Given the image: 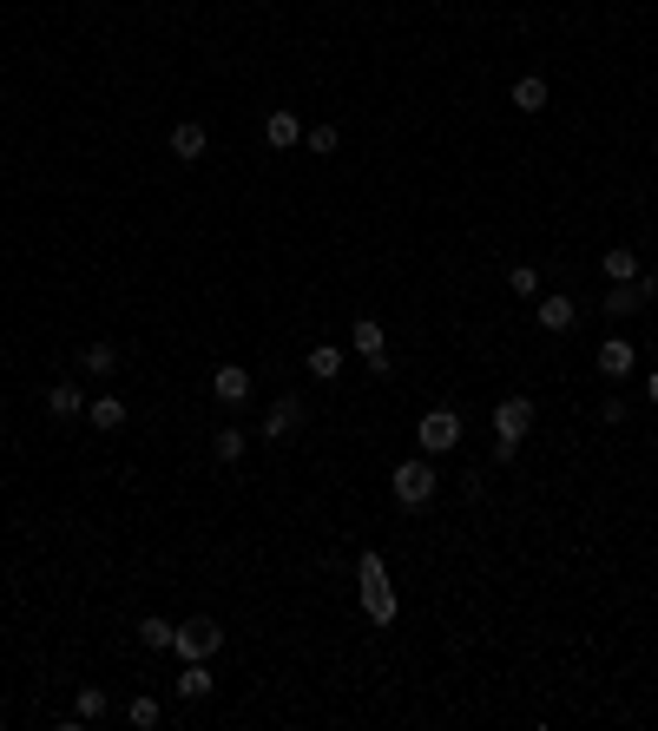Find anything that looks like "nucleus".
Here are the masks:
<instances>
[{
  "mask_svg": "<svg viewBox=\"0 0 658 731\" xmlns=\"http://www.w3.org/2000/svg\"><path fill=\"white\" fill-rule=\"evenodd\" d=\"M356 593H362V613H369L376 626H395L402 600H395V580H389V567H382L376 547H369V554L356 560Z\"/></svg>",
  "mask_w": 658,
  "mask_h": 731,
  "instance_id": "1",
  "label": "nucleus"
},
{
  "mask_svg": "<svg viewBox=\"0 0 658 731\" xmlns=\"http://www.w3.org/2000/svg\"><path fill=\"white\" fill-rule=\"evenodd\" d=\"M389 488H395V501H402V508H428V501H435V488H441L435 455H408V461H395Z\"/></svg>",
  "mask_w": 658,
  "mask_h": 731,
  "instance_id": "2",
  "label": "nucleus"
},
{
  "mask_svg": "<svg viewBox=\"0 0 658 731\" xmlns=\"http://www.w3.org/2000/svg\"><path fill=\"white\" fill-rule=\"evenodd\" d=\"M415 442H422V455H448V448H461V415L455 409H428L422 422H415Z\"/></svg>",
  "mask_w": 658,
  "mask_h": 731,
  "instance_id": "3",
  "label": "nucleus"
},
{
  "mask_svg": "<svg viewBox=\"0 0 658 731\" xmlns=\"http://www.w3.org/2000/svg\"><path fill=\"white\" fill-rule=\"evenodd\" d=\"M172 652H178V659H218V652H224V626L218 620H185V626H178V639H172Z\"/></svg>",
  "mask_w": 658,
  "mask_h": 731,
  "instance_id": "4",
  "label": "nucleus"
},
{
  "mask_svg": "<svg viewBox=\"0 0 658 731\" xmlns=\"http://www.w3.org/2000/svg\"><path fill=\"white\" fill-rule=\"evenodd\" d=\"M652 297H658V277H652V271H639L632 284H612L599 310H606V317H632V310H645Z\"/></svg>",
  "mask_w": 658,
  "mask_h": 731,
  "instance_id": "5",
  "label": "nucleus"
},
{
  "mask_svg": "<svg viewBox=\"0 0 658 731\" xmlns=\"http://www.w3.org/2000/svg\"><path fill=\"white\" fill-rule=\"evenodd\" d=\"M494 435H514V442H527V429L540 422V409H533V396H507V402H494Z\"/></svg>",
  "mask_w": 658,
  "mask_h": 731,
  "instance_id": "6",
  "label": "nucleus"
},
{
  "mask_svg": "<svg viewBox=\"0 0 658 731\" xmlns=\"http://www.w3.org/2000/svg\"><path fill=\"white\" fill-rule=\"evenodd\" d=\"M297 422H303V396H277L264 409V422H257V435H264V442H283V435H297Z\"/></svg>",
  "mask_w": 658,
  "mask_h": 731,
  "instance_id": "7",
  "label": "nucleus"
},
{
  "mask_svg": "<svg viewBox=\"0 0 658 731\" xmlns=\"http://www.w3.org/2000/svg\"><path fill=\"white\" fill-rule=\"evenodd\" d=\"M593 363H599V376H606V382H626L632 369H639V350H632L626 336H606V343H599V356H593Z\"/></svg>",
  "mask_w": 658,
  "mask_h": 731,
  "instance_id": "8",
  "label": "nucleus"
},
{
  "mask_svg": "<svg viewBox=\"0 0 658 731\" xmlns=\"http://www.w3.org/2000/svg\"><path fill=\"white\" fill-rule=\"evenodd\" d=\"M211 396H218L224 409H244V402H251V369H237V363L211 369Z\"/></svg>",
  "mask_w": 658,
  "mask_h": 731,
  "instance_id": "9",
  "label": "nucleus"
},
{
  "mask_svg": "<svg viewBox=\"0 0 658 731\" xmlns=\"http://www.w3.org/2000/svg\"><path fill=\"white\" fill-rule=\"evenodd\" d=\"M204 145H211V132H204L198 119H178V126H172V159H178V165H198Z\"/></svg>",
  "mask_w": 658,
  "mask_h": 731,
  "instance_id": "10",
  "label": "nucleus"
},
{
  "mask_svg": "<svg viewBox=\"0 0 658 731\" xmlns=\"http://www.w3.org/2000/svg\"><path fill=\"white\" fill-rule=\"evenodd\" d=\"M349 350H356L362 363H369V356H389V336H382V323H376V317H356V323H349Z\"/></svg>",
  "mask_w": 658,
  "mask_h": 731,
  "instance_id": "11",
  "label": "nucleus"
},
{
  "mask_svg": "<svg viewBox=\"0 0 658 731\" xmlns=\"http://www.w3.org/2000/svg\"><path fill=\"white\" fill-rule=\"evenodd\" d=\"M211 685H218V679H211V659H185V672H178V685H172V692H178V699H191V705H198V699H211Z\"/></svg>",
  "mask_w": 658,
  "mask_h": 731,
  "instance_id": "12",
  "label": "nucleus"
},
{
  "mask_svg": "<svg viewBox=\"0 0 658 731\" xmlns=\"http://www.w3.org/2000/svg\"><path fill=\"white\" fill-rule=\"evenodd\" d=\"M573 323H580L573 297H560V290H553V297H540V330H547V336H566Z\"/></svg>",
  "mask_w": 658,
  "mask_h": 731,
  "instance_id": "13",
  "label": "nucleus"
},
{
  "mask_svg": "<svg viewBox=\"0 0 658 731\" xmlns=\"http://www.w3.org/2000/svg\"><path fill=\"white\" fill-rule=\"evenodd\" d=\"M264 139L270 145H277V152H290V145H303V119H297V112H270V119H264Z\"/></svg>",
  "mask_w": 658,
  "mask_h": 731,
  "instance_id": "14",
  "label": "nucleus"
},
{
  "mask_svg": "<svg viewBox=\"0 0 658 731\" xmlns=\"http://www.w3.org/2000/svg\"><path fill=\"white\" fill-rule=\"evenodd\" d=\"M106 712H112V692H106V685H79V699H73V718H79V725H99Z\"/></svg>",
  "mask_w": 658,
  "mask_h": 731,
  "instance_id": "15",
  "label": "nucleus"
},
{
  "mask_svg": "<svg viewBox=\"0 0 658 731\" xmlns=\"http://www.w3.org/2000/svg\"><path fill=\"white\" fill-rule=\"evenodd\" d=\"M47 409L60 415V422H73V415H86V396H79V382L66 376V382H53L47 389Z\"/></svg>",
  "mask_w": 658,
  "mask_h": 731,
  "instance_id": "16",
  "label": "nucleus"
},
{
  "mask_svg": "<svg viewBox=\"0 0 658 731\" xmlns=\"http://www.w3.org/2000/svg\"><path fill=\"white\" fill-rule=\"evenodd\" d=\"M599 271H606L612 284H632V277H639L645 264H639V251H626V244H612V251L599 257Z\"/></svg>",
  "mask_w": 658,
  "mask_h": 731,
  "instance_id": "17",
  "label": "nucleus"
},
{
  "mask_svg": "<svg viewBox=\"0 0 658 731\" xmlns=\"http://www.w3.org/2000/svg\"><path fill=\"white\" fill-rule=\"evenodd\" d=\"M79 369H86V376H112V369H119V343H106V336L86 343V350H79Z\"/></svg>",
  "mask_w": 658,
  "mask_h": 731,
  "instance_id": "18",
  "label": "nucleus"
},
{
  "mask_svg": "<svg viewBox=\"0 0 658 731\" xmlns=\"http://www.w3.org/2000/svg\"><path fill=\"white\" fill-rule=\"evenodd\" d=\"M303 369H310L316 382H336V376H343V350H336V343H316V350L303 356Z\"/></svg>",
  "mask_w": 658,
  "mask_h": 731,
  "instance_id": "19",
  "label": "nucleus"
},
{
  "mask_svg": "<svg viewBox=\"0 0 658 731\" xmlns=\"http://www.w3.org/2000/svg\"><path fill=\"white\" fill-rule=\"evenodd\" d=\"M244 448H251V435H244V429H231V422H224V429L211 435V455H218L224 468H237V461H244Z\"/></svg>",
  "mask_w": 658,
  "mask_h": 731,
  "instance_id": "20",
  "label": "nucleus"
},
{
  "mask_svg": "<svg viewBox=\"0 0 658 731\" xmlns=\"http://www.w3.org/2000/svg\"><path fill=\"white\" fill-rule=\"evenodd\" d=\"M172 639H178L172 620H158V613H145V620H139V646L145 652H172Z\"/></svg>",
  "mask_w": 658,
  "mask_h": 731,
  "instance_id": "21",
  "label": "nucleus"
},
{
  "mask_svg": "<svg viewBox=\"0 0 658 731\" xmlns=\"http://www.w3.org/2000/svg\"><path fill=\"white\" fill-rule=\"evenodd\" d=\"M86 422H93V429H126V402L119 396H99V402H86Z\"/></svg>",
  "mask_w": 658,
  "mask_h": 731,
  "instance_id": "22",
  "label": "nucleus"
},
{
  "mask_svg": "<svg viewBox=\"0 0 658 731\" xmlns=\"http://www.w3.org/2000/svg\"><path fill=\"white\" fill-rule=\"evenodd\" d=\"M514 106H520V112H547V80H540V73L514 80Z\"/></svg>",
  "mask_w": 658,
  "mask_h": 731,
  "instance_id": "23",
  "label": "nucleus"
},
{
  "mask_svg": "<svg viewBox=\"0 0 658 731\" xmlns=\"http://www.w3.org/2000/svg\"><path fill=\"white\" fill-rule=\"evenodd\" d=\"M158 718H165V705H158L152 692H145V699H132V705H126V725H132V731H152Z\"/></svg>",
  "mask_w": 658,
  "mask_h": 731,
  "instance_id": "24",
  "label": "nucleus"
},
{
  "mask_svg": "<svg viewBox=\"0 0 658 731\" xmlns=\"http://www.w3.org/2000/svg\"><path fill=\"white\" fill-rule=\"evenodd\" d=\"M303 145H310L316 159H329V152L343 145V132H336V126H310V132H303Z\"/></svg>",
  "mask_w": 658,
  "mask_h": 731,
  "instance_id": "25",
  "label": "nucleus"
},
{
  "mask_svg": "<svg viewBox=\"0 0 658 731\" xmlns=\"http://www.w3.org/2000/svg\"><path fill=\"white\" fill-rule=\"evenodd\" d=\"M507 290H514V297H540V271H533V264H514V271H507Z\"/></svg>",
  "mask_w": 658,
  "mask_h": 731,
  "instance_id": "26",
  "label": "nucleus"
},
{
  "mask_svg": "<svg viewBox=\"0 0 658 731\" xmlns=\"http://www.w3.org/2000/svg\"><path fill=\"white\" fill-rule=\"evenodd\" d=\"M514 455H520V442H514V435H494V468H507Z\"/></svg>",
  "mask_w": 658,
  "mask_h": 731,
  "instance_id": "27",
  "label": "nucleus"
},
{
  "mask_svg": "<svg viewBox=\"0 0 658 731\" xmlns=\"http://www.w3.org/2000/svg\"><path fill=\"white\" fill-rule=\"evenodd\" d=\"M599 422H612V429H619V422H626V402L606 396V402H599Z\"/></svg>",
  "mask_w": 658,
  "mask_h": 731,
  "instance_id": "28",
  "label": "nucleus"
},
{
  "mask_svg": "<svg viewBox=\"0 0 658 731\" xmlns=\"http://www.w3.org/2000/svg\"><path fill=\"white\" fill-rule=\"evenodd\" d=\"M645 402L658 409V369H645Z\"/></svg>",
  "mask_w": 658,
  "mask_h": 731,
  "instance_id": "29",
  "label": "nucleus"
},
{
  "mask_svg": "<svg viewBox=\"0 0 658 731\" xmlns=\"http://www.w3.org/2000/svg\"><path fill=\"white\" fill-rule=\"evenodd\" d=\"M257 7H270V0H257Z\"/></svg>",
  "mask_w": 658,
  "mask_h": 731,
  "instance_id": "30",
  "label": "nucleus"
}]
</instances>
